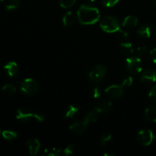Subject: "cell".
I'll return each mask as SVG.
<instances>
[{
  "label": "cell",
  "instance_id": "cell-1",
  "mask_svg": "<svg viewBox=\"0 0 156 156\" xmlns=\"http://www.w3.org/2000/svg\"><path fill=\"white\" fill-rule=\"evenodd\" d=\"M77 17L81 24L89 25L95 24L99 21L101 14L98 9L94 6L91 5H82L78 11Z\"/></svg>",
  "mask_w": 156,
  "mask_h": 156
},
{
  "label": "cell",
  "instance_id": "cell-2",
  "mask_svg": "<svg viewBox=\"0 0 156 156\" xmlns=\"http://www.w3.org/2000/svg\"><path fill=\"white\" fill-rule=\"evenodd\" d=\"M100 27L107 33H115L120 27L118 19L114 16H106L101 21Z\"/></svg>",
  "mask_w": 156,
  "mask_h": 156
},
{
  "label": "cell",
  "instance_id": "cell-3",
  "mask_svg": "<svg viewBox=\"0 0 156 156\" xmlns=\"http://www.w3.org/2000/svg\"><path fill=\"white\" fill-rule=\"evenodd\" d=\"M16 118L18 120L22 122L30 121L32 119H34V120H36L38 122H43L45 120V118H44L43 115L39 114H34L30 110L26 109V108H21V109L18 110L16 114Z\"/></svg>",
  "mask_w": 156,
  "mask_h": 156
},
{
  "label": "cell",
  "instance_id": "cell-4",
  "mask_svg": "<svg viewBox=\"0 0 156 156\" xmlns=\"http://www.w3.org/2000/svg\"><path fill=\"white\" fill-rule=\"evenodd\" d=\"M126 69L128 73L132 75H137L143 69V62L140 57H129L126 60Z\"/></svg>",
  "mask_w": 156,
  "mask_h": 156
},
{
  "label": "cell",
  "instance_id": "cell-5",
  "mask_svg": "<svg viewBox=\"0 0 156 156\" xmlns=\"http://www.w3.org/2000/svg\"><path fill=\"white\" fill-rule=\"evenodd\" d=\"M20 88L24 94L27 95H33L37 92L39 89V85L34 79H26L21 83Z\"/></svg>",
  "mask_w": 156,
  "mask_h": 156
},
{
  "label": "cell",
  "instance_id": "cell-6",
  "mask_svg": "<svg viewBox=\"0 0 156 156\" xmlns=\"http://www.w3.org/2000/svg\"><path fill=\"white\" fill-rule=\"evenodd\" d=\"M107 75V69L103 65H97L89 73V79L92 82H99L103 80Z\"/></svg>",
  "mask_w": 156,
  "mask_h": 156
},
{
  "label": "cell",
  "instance_id": "cell-7",
  "mask_svg": "<svg viewBox=\"0 0 156 156\" xmlns=\"http://www.w3.org/2000/svg\"><path fill=\"white\" fill-rule=\"evenodd\" d=\"M137 140L141 145L144 146H149L155 140V135L150 129H142L138 133Z\"/></svg>",
  "mask_w": 156,
  "mask_h": 156
},
{
  "label": "cell",
  "instance_id": "cell-8",
  "mask_svg": "<svg viewBox=\"0 0 156 156\" xmlns=\"http://www.w3.org/2000/svg\"><path fill=\"white\" fill-rule=\"evenodd\" d=\"M123 87L122 85H113L105 89V93L107 96L113 99H117L122 97L123 94Z\"/></svg>",
  "mask_w": 156,
  "mask_h": 156
},
{
  "label": "cell",
  "instance_id": "cell-9",
  "mask_svg": "<svg viewBox=\"0 0 156 156\" xmlns=\"http://www.w3.org/2000/svg\"><path fill=\"white\" fill-rule=\"evenodd\" d=\"M141 81L143 83L151 84L156 82V71L154 69H147L143 73Z\"/></svg>",
  "mask_w": 156,
  "mask_h": 156
},
{
  "label": "cell",
  "instance_id": "cell-10",
  "mask_svg": "<svg viewBox=\"0 0 156 156\" xmlns=\"http://www.w3.org/2000/svg\"><path fill=\"white\" fill-rule=\"evenodd\" d=\"M27 146L31 155H36L41 148V143L37 139H30L27 141Z\"/></svg>",
  "mask_w": 156,
  "mask_h": 156
},
{
  "label": "cell",
  "instance_id": "cell-11",
  "mask_svg": "<svg viewBox=\"0 0 156 156\" xmlns=\"http://www.w3.org/2000/svg\"><path fill=\"white\" fill-rule=\"evenodd\" d=\"M87 124L85 121H78L73 123L71 126H69V129L73 131L74 133L76 134H82L85 132L87 129Z\"/></svg>",
  "mask_w": 156,
  "mask_h": 156
},
{
  "label": "cell",
  "instance_id": "cell-12",
  "mask_svg": "<svg viewBox=\"0 0 156 156\" xmlns=\"http://www.w3.org/2000/svg\"><path fill=\"white\" fill-rule=\"evenodd\" d=\"M152 27L149 24H143L137 29V34L143 38H149L152 34Z\"/></svg>",
  "mask_w": 156,
  "mask_h": 156
},
{
  "label": "cell",
  "instance_id": "cell-13",
  "mask_svg": "<svg viewBox=\"0 0 156 156\" xmlns=\"http://www.w3.org/2000/svg\"><path fill=\"white\" fill-rule=\"evenodd\" d=\"M4 69L7 75L10 77H14L16 76L18 73V64L15 62L11 61L9 62L5 66H4Z\"/></svg>",
  "mask_w": 156,
  "mask_h": 156
},
{
  "label": "cell",
  "instance_id": "cell-14",
  "mask_svg": "<svg viewBox=\"0 0 156 156\" xmlns=\"http://www.w3.org/2000/svg\"><path fill=\"white\" fill-rule=\"evenodd\" d=\"M137 24H138V18L133 15L126 16L122 23V25L125 28H133L136 27Z\"/></svg>",
  "mask_w": 156,
  "mask_h": 156
},
{
  "label": "cell",
  "instance_id": "cell-15",
  "mask_svg": "<svg viewBox=\"0 0 156 156\" xmlns=\"http://www.w3.org/2000/svg\"><path fill=\"white\" fill-rule=\"evenodd\" d=\"M100 114V111H99V110L98 109L97 107H96V108H94L92 111H90V112L85 116V118H84V121H85L88 125L89 124V123H94V122L97 120L98 117V115Z\"/></svg>",
  "mask_w": 156,
  "mask_h": 156
},
{
  "label": "cell",
  "instance_id": "cell-16",
  "mask_svg": "<svg viewBox=\"0 0 156 156\" xmlns=\"http://www.w3.org/2000/svg\"><path fill=\"white\" fill-rule=\"evenodd\" d=\"M145 117L149 121L156 123V105L149 107L146 110Z\"/></svg>",
  "mask_w": 156,
  "mask_h": 156
},
{
  "label": "cell",
  "instance_id": "cell-17",
  "mask_svg": "<svg viewBox=\"0 0 156 156\" xmlns=\"http://www.w3.org/2000/svg\"><path fill=\"white\" fill-rule=\"evenodd\" d=\"M75 21H76V17H75L74 13L72 12H66L62 17V23L64 26L69 27V26L73 25Z\"/></svg>",
  "mask_w": 156,
  "mask_h": 156
},
{
  "label": "cell",
  "instance_id": "cell-18",
  "mask_svg": "<svg viewBox=\"0 0 156 156\" xmlns=\"http://www.w3.org/2000/svg\"><path fill=\"white\" fill-rule=\"evenodd\" d=\"M97 108L99 110L101 114H105V113L109 112L112 108V103L108 101H101L97 106Z\"/></svg>",
  "mask_w": 156,
  "mask_h": 156
},
{
  "label": "cell",
  "instance_id": "cell-19",
  "mask_svg": "<svg viewBox=\"0 0 156 156\" xmlns=\"http://www.w3.org/2000/svg\"><path fill=\"white\" fill-rule=\"evenodd\" d=\"M120 50L126 55H132L134 53L133 46L128 42H123L120 44Z\"/></svg>",
  "mask_w": 156,
  "mask_h": 156
},
{
  "label": "cell",
  "instance_id": "cell-20",
  "mask_svg": "<svg viewBox=\"0 0 156 156\" xmlns=\"http://www.w3.org/2000/svg\"><path fill=\"white\" fill-rule=\"evenodd\" d=\"M79 107L76 106V105H70L66 110L65 114V117L66 118H73L79 112Z\"/></svg>",
  "mask_w": 156,
  "mask_h": 156
},
{
  "label": "cell",
  "instance_id": "cell-21",
  "mask_svg": "<svg viewBox=\"0 0 156 156\" xmlns=\"http://www.w3.org/2000/svg\"><path fill=\"white\" fill-rule=\"evenodd\" d=\"M2 91L5 95L12 96L16 92V87L13 84H7L2 88Z\"/></svg>",
  "mask_w": 156,
  "mask_h": 156
},
{
  "label": "cell",
  "instance_id": "cell-22",
  "mask_svg": "<svg viewBox=\"0 0 156 156\" xmlns=\"http://www.w3.org/2000/svg\"><path fill=\"white\" fill-rule=\"evenodd\" d=\"M19 0H9V2L6 5V9L9 12H13V11H15L19 7Z\"/></svg>",
  "mask_w": 156,
  "mask_h": 156
},
{
  "label": "cell",
  "instance_id": "cell-23",
  "mask_svg": "<svg viewBox=\"0 0 156 156\" xmlns=\"http://www.w3.org/2000/svg\"><path fill=\"white\" fill-rule=\"evenodd\" d=\"M2 134L3 138L6 140H13L18 136L17 133L12 130H4Z\"/></svg>",
  "mask_w": 156,
  "mask_h": 156
},
{
  "label": "cell",
  "instance_id": "cell-24",
  "mask_svg": "<svg viewBox=\"0 0 156 156\" xmlns=\"http://www.w3.org/2000/svg\"><path fill=\"white\" fill-rule=\"evenodd\" d=\"M60 154H61L60 149H55V148L45 149L44 152V155L45 156H59Z\"/></svg>",
  "mask_w": 156,
  "mask_h": 156
},
{
  "label": "cell",
  "instance_id": "cell-25",
  "mask_svg": "<svg viewBox=\"0 0 156 156\" xmlns=\"http://www.w3.org/2000/svg\"><path fill=\"white\" fill-rule=\"evenodd\" d=\"M76 0H59V5L63 9H69L73 7Z\"/></svg>",
  "mask_w": 156,
  "mask_h": 156
},
{
  "label": "cell",
  "instance_id": "cell-26",
  "mask_svg": "<svg viewBox=\"0 0 156 156\" xmlns=\"http://www.w3.org/2000/svg\"><path fill=\"white\" fill-rule=\"evenodd\" d=\"M111 138H112V136L110 133H105L101 136L100 140V143L101 146H105L108 143H109L111 140Z\"/></svg>",
  "mask_w": 156,
  "mask_h": 156
},
{
  "label": "cell",
  "instance_id": "cell-27",
  "mask_svg": "<svg viewBox=\"0 0 156 156\" xmlns=\"http://www.w3.org/2000/svg\"><path fill=\"white\" fill-rule=\"evenodd\" d=\"M133 77L132 76H128V77H126L123 81L121 85L123 88H129V87H130L133 85Z\"/></svg>",
  "mask_w": 156,
  "mask_h": 156
},
{
  "label": "cell",
  "instance_id": "cell-28",
  "mask_svg": "<svg viewBox=\"0 0 156 156\" xmlns=\"http://www.w3.org/2000/svg\"><path fill=\"white\" fill-rule=\"evenodd\" d=\"M147 53V47L145 46H142V47H139L136 49V54L138 57H142L144 56Z\"/></svg>",
  "mask_w": 156,
  "mask_h": 156
},
{
  "label": "cell",
  "instance_id": "cell-29",
  "mask_svg": "<svg viewBox=\"0 0 156 156\" xmlns=\"http://www.w3.org/2000/svg\"><path fill=\"white\" fill-rule=\"evenodd\" d=\"M91 92L94 98H98L101 95V89L99 87H94V88H92Z\"/></svg>",
  "mask_w": 156,
  "mask_h": 156
},
{
  "label": "cell",
  "instance_id": "cell-30",
  "mask_svg": "<svg viewBox=\"0 0 156 156\" xmlns=\"http://www.w3.org/2000/svg\"><path fill=\"white\" fill-rule=\"evenodd\" d=\"M101 1L105 7L111 8L113 7V6L115 5H117V2H119V0H101Z\"/></svg>",
  "mask_w": 156,
  "mask_h": 156
},
{
  "label": "cell",
  "instance_id": "cell-31",
  "mask_svg": "<svg viewBox=\"0 0 156 156\" xmlns=\"http://www.w3.org/2000/svg\"><path fill=\"white\" fill-rule=\"evenodd\" d=\"M149 96L151 100L156 105V85L150 90V91L149 93Z\"/></svg>",
  "mask_w": 156,
  "mask_h": 156
},
{
  "label": "cell",
  "instance_id": "cell-32",
  "mask_svg": "<svg viewBox=\"0 0 156 156\" xmlns=\"http://www.w3.org/2000/svg\"><path fill=\"white\" fill-rule=\"evenodd\" d=\"M75 150V146L73 145H70V146H68L65 149L63 150V154L65 155H72L73 153Z\"/></svg>",
  "mask_w": 156,
  "mask_h": 156
},
{
  "label": "cell",
  "instance_id": "cell-33",
  "mask_svg": "<svg viewBox=\"0 0 156 156\" xmlns=\"http://www.w3.org/2000/svg\"><path fill=\"white\" fill-rule=\"evenodd\" d=\"M117 35H118L120 37L123 38V39H126V38L129 37V34H128L127 32L125 31V30H121L120 28L117 30Z\"/></svg>",
  "mask_w": 156,
  "mask_h": 156
},
{
  "label": "cell",
  "instance_id": "cell-34",
  "mask_svg": "<svg viewBox=\"0 0 156 156\" xmlns=\"http://www.w3.org/2000/svg\"><path fill=\"white\" fill-rule=\"evenodd\" d=\"M150 56L152 58V61H153L155 63H156V48L152 49L150 51Z\"/></svg>",
  "mask_w": 156,
  "mask_h": 156
},
{
  "label": "cell",
  "instance_id": "cell-35",
  "mask_svg": "<svg viewBox=\"0 0 156 156\" xmlns=\"http://www.w3.org/2000/svg\"><path fill=\"white\" fill-rule=\"evenodd\" d=\"M89 1H91V2H94V1H95V0H89Z\"/></svg>",
  "mask_w": 156,
  "mask_h": 156
},
{
  "label": "cell",
  "instance_id": "cell-36",
  "mask_svg": "<svg viewBox=\"0 0 156 156\" xmlns=\"http://www.w3.org/2000/svg\"><path fill=\"white\" fill-rule=\"evenodd\" d=\"M154 2H155V3L156 4V0H154Z\"/></svg>",
  "mask_w": 156,
  "mask_h": 156
},
{
  "label": "cell",
  "instance_id": "cell-37",
  "mask_svg": "<svg viewBox=\"0 0 156 156\" xmlns=\"http://www.w3.org/2000/svg\"><path fill=\"white\" fill-rule=\"evenodd\" d=\"M2 1H4V0H0V2H2Z\"/></svg>",
  "mask_w": 156,
  "mask_h": 156
},
{
  "label": "cell",
  "instance_id": "cell-38",
  "mask_svg": "<svg viewBox=\"0 0 156 156\" xmlns=\"http://www.w3.org/2000/svg\"><path fill=\"white\" fill-rule=\"evenodd\" d=\"M0 134H1V131H0Z\"/></svg>",
  "mask_w": 156,
  "mask_h": 156
}]
</instances>
